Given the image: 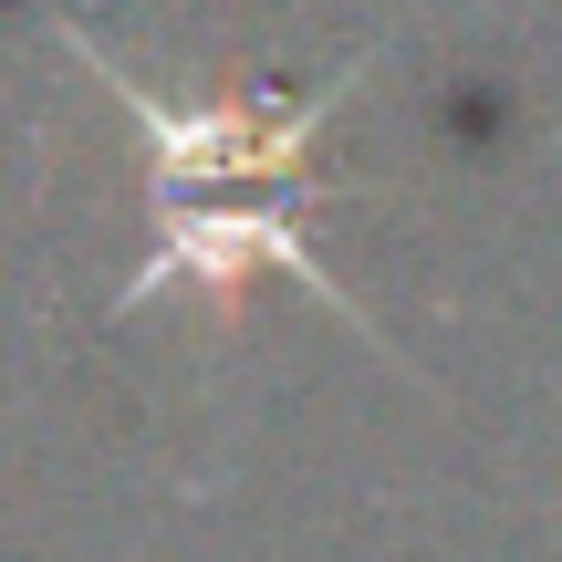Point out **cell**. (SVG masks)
<instances>
[{
  "label": "cell",
  "mask_w": 562,
  "mask_h": 562,
  "mask_svg": "<svg viewBox=\"0 0 562 562\" xmlns=\"http://www.w3.org/2000/svg\"><path fill=\"white\" fill-rule=\"evenodd\" d=\"M74 53H83V74L115 94V115L146 136V199H157V250L115 281V313H146L157 292L188 281L220 323H240V302L261 292V281H302L323 313H344L375 344V313H364V302L313 261V240H302V209L334 199V178H323V125L344 115V94L364 83L375 53H355L344 74L302 83V94H157V83H136L94 32H74Z\"/></svg>",
  "instance_id": "6da1fadb"
}]
</instances>
